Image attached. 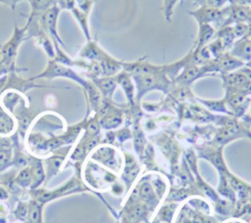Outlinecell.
Returning <instances> with one entry per match:
<instances>
[{"mask_svg": "<svg viewBox=\"0 0 251 223\" xmlns=\"http://www.w3.org/2000/svg\"><path fill=\"white\" fill-rule=\"evenodd\" d=\"M199 22V24L210 23V22H222L224 15H226V10H220L215 8L200 7L199 9L189 12Z\"/></svg>", "mask_w": 251, "mask_h": 223, "instance_id": "6da1fadb", "label": "cell"}, {"mask_svg": "<svg viewBox=\"0 0 251 223\" xmlns=\"http://www.w3.org/2000/svg\"><path fill=\"white\" fill-rule=\"evenodd\" d=\"M230 54L241 62H251V37L247 36L238 40L230 50Z\"/></svg>", "mask_w": 251, "mask_h": 223, "instance_id": "7a4b0ae2", "label": "cell"}, {"mask_svg": "<svg viewBox=\"0 0 251 223\" xmlns=\"http://www.w3.org/2000/svg\"><path fill=\"white\" fill-rule=\"evenodd\" d=\"M215 33V29L209 23L199 24V32L195 41L194 47L191 51H196L206 45V43L212 38Z\"/></svg>", "mask_w": 251, "mask_h": 223, "instance_id": "3957f363", "label": "cell"}, {"mask_svg": "<svg viewBox=\"0 0 251 223\" xmlns=\"http://www.w3.org/2000/svg\"><path fill=\"white\" fill-rule=\"evenodd\" d=\"M120 81L124 87V90L126 91L127 98L131 100L132 96H133V86H132L131 81L127 75V72H126V74H123L120 76Z\"/></svg>", "mask_w": 251, "mask_h": 223, "instance_id": "277c9868", "label": "cell"}, {"mask_svg": "<svg viewBox=\"0 0 251 223\" xmlns=\"http://www.w3.org/2000/svg\"><path fill=\"white\" fill-rule=\"evenodd\" d=\"M194 1L197 4H199L201 7L220 9L228 0H194Z\"/></svg>", "mask_w": 251, "mask_h": 223, "instance_id": "5b68a950", "label": "cell"}, {"mask_svg": "<svg viewBox=\"0 0 251 223\" xmlns=\"http://www.w3.org/2000/svg\"><path fill=\"white\" fill-rule=\"evenodd\" d=\"M177 0H164V9H165V16L168 21H170L172 13H173V8L175 3Z\"/></svg>", "mask_w": 251, "mask_h": 223, "instance_id": "8992f818", "label": "cell"}, {"mask_svg": "<svg viewBox=\"0 0 251 223\" xmlns=\"http://www.w3.org/2000/svg\"><path fill=\"white\" fill-rule=\"evenodd\" d=\"M29 218L31 223H39V207L37 205H34L31 208Z\"/></svg>", "mask_w": 251, "mask_h": 223, "instance_id": "52a82bcc", "label": "cell"}, {"mask_svg": "<svg viewBox=\"0 0 251 223\" xmlns=\"http://www.w3.org/2000/svg\"><path fill=\"white\" fill-rule=\"evenodd\" d=\"M101 86H102V88H103L105 91H111V90L115 89L116 83H115V81H114L113 79H106V80L102 81Z\"/></svg>", "mask_w": 251, "mask_h": 223, "instance_id": "ba28073f", "label": "cell"}, {"mask_svg": "<svg viewBox=\"0 0 251 223\" xmlns=\"http://www.w3.org/2000/svg\"><path fill=\"white\" fill-rule=\"evenodd\" d=\"M212 160H213V162L217 165V166H219V167H221L222 166V158H221V156H219V155H214L213 156H212Z\"/></svg>", "mask_w": 251, "mask_h": 223, "instance_id": "9c48e42d", "label": "cell"}, {"mask_svg": "<svg viewBox=\"0 0 251 223\" xmlns=\"http://www.w3.org/2000/svg\"><path fill=\"white\" fill-rule=\"evenodd\" d=\"M6 155L5 154H3V153H1L0 154V164H2L3 162H5V160H6Z\"/></svg>", "mask_w": 251, "mask_h": 223, "instance_id": "30bf717a", "label": "cell"}]
</instances>
